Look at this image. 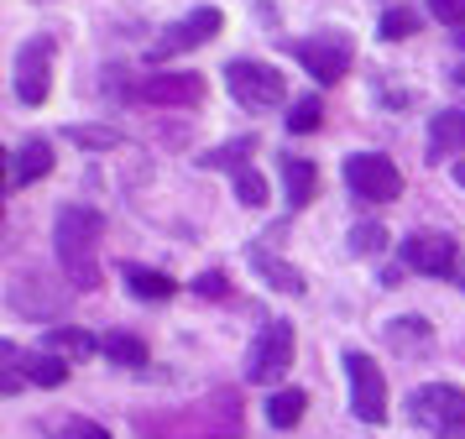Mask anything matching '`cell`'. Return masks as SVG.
Returning <instances> with one entry per match:
<instances>
[{"instance_id": "cell-1", "label": "cell", "mask_w": 465, "mask_h": 439, "mask_svg": "<svg viewBox=\"0 0 465 439\" xmlns=\"http://www.w3.org/2000/svg\"><path fill=\"white\" fill-rule=\"evenodd\" d=\"M136 434L142 439H231V434H241V397L214 393L168 418H142Z\"/></svg>"}, {"instance_id": "cell-2", "label": "cell", "mask_w": 465, "mask_h": 439, "mask_svg": "<svg viewBox=\"0 0 465 439\" xmlns=\"http://www.w3.org/2000/svg\"><path fill=\"white\" fill-rule=\"evenodd\" d=\"M100 209L94 205H64L58 209V225H53V246H58V262H64L68 283L74 288H100V256H94V241H100Z\"/></svg>"}, {"instance_id": "cell-3", "label": "cell", "mask_w": 465, "mask_h": 439, "mask_svg": "<svg viewBox=\"0 0 465 439\" xmlns=\"http://www.w3.org/2000/svg\"><path fill=\"white\" fill-rule=\"evenodd\" d=\"M408 418L440 439H465V393L450 382H423L408 393Z\"/></svg>"}, {"instance_id": "cell-4", "label": "cell", "mask_w": 465, "mask_h": 439, "mask_svg": "<svg viewBox=\"0 0 465 439\" xmlns=\"http://www.w3.org/2000/svg\"><path fill=\"white\" fill-rule=\"evenodd\" d=\"M345 188L366 205H387L402 194V173L381 152H356V157H345Z\"/></svg>"}, {"instance_id": "cell-5", "label": "cell", "mask_w": 465, "mask_h": 439, "mask_svg": "<svg viewBox=\"0 0 465 439\" xmlns=\"http://www.w3.org/2000/svg\"><path fill=\"white\" fill-rule=\"evenodd\" d=\"M225 89H231L246 110H272V105H282V95H288V84H282V74H277L272 63H252V58H235L231 68H225Z\"/></svg>"}, {"instance_id": "cell-6", "label": "cell", "mask_w": 465, "mask_h": 439, "mask_svg": "<svg viewBox=\"0 0 465 439\" xmlns=\"http://www.w3.org/2000/svg\"><path fill=\"white\" fill-rule=\"evenodd\" d=\"M345 376H351V408L361 424H381L387 418V376L366 351H345Z\"/></svg>"}, {"instance_id": "cell-7", "label": "cell", "mask_w": 465, "mask_h": 439, "mask_svg": "<svg viewBox=\"0 0 465 439\" xmlns=\"http://www.w3.org/2000/svg\"><path fill=\"white\" fill-rule=\"evenodd\" d=\"M293 47V58L314 74L319 84H340L345 79V68H351V37L345 32H314V37H303V42H288Z\"/></svg>"}, {"instance_id": "cell-8", "label": "cell", "mask_w": 465, "mask_h": 439, "mask_svg": "<svg viewBox=\"0 0 465 439\" xmlns=\"http://www.w3.org/2000/svg\"><path fill=\"white\" fill-rule=\"evenodd\" d=\"M53 89V37H26L16 47V100L43 105Z\"/></svg>"}, {"instance_id": "cell-9", "label": "cell", "mask_w": 465, "mask_h": 439, "mask_svg": "<svg viewBox=\"0 0 465 439\" xmlns=\"http://www.w3.org/2000/svg\"><path fill=\"white\" fill-rule=\"evenodd\" d=\"M220 26H225V16L214 11V5H199V11H189L183 21H173L163 37L152 42V58L163 63L173 58V53H189V47H204L210 37H220Z\"/></svg>"}, {"instance_id": "cell-10", "label": "cell", "mask_w": 465, "mask_h": 439, "mask_svg": "<svg viewBox=\"0 0 465 439\" xmlns=\"http://www.w3.org/2000/svg\"><path fill=\"white\" fill-rule=\"evenodd\" d=\"M293 324L288 319H272L267 330H262V340L252 345V366H246V376L252 382H277V376L293 366Z\"/></svg>"}, {"instance_id": "cell-11", "label": "cell", "mask_w": 465, "mask_h": 439, "mask_svg": "<svg viewBox=\"0 0 465 439\" xmlns=\"http://www.w3.org/2000/svg\"><path fill=\"white\" fill-rule=\"evenodd\" d=\"M126 95L142 105H199L204 100V79L199 74H152V79H136Z\"/></svg>"}, {"instance_id": "cell-12", "label": "cell", "mask_w": 465, "mask_h": 439, "mask_svg": "<svg viewBox=\"0 0 465 439\" xmlns=\"http://www.w3.org/2000/svg\"><path fill=\"white\" fill-rule=\"evenodd\" d=\"M402 262L413 272H423V277H455V241L450 235H429V230H419V235H408L402 241Z\"/></svg>"}, {"instance_id": "cell-13", "label": "cell", "mask_w": 465, "mask_h": 439, "mask_svg": "<svg viewBox=\"0 0 465 439\" xmlns=\"http://www.w3.org/2000/svg\"><path fill=\"white\" fill-rule=\"evenodd\" d=\"M53 173V146L47 142H26L16 157H5V188H26Z\"/></svg>"}, {"instance_id": "cell-14", "label": "cell", "mask_w": 465, "mask_h": 439, "mask_svg": "<svg viewBox=\"0 0 465 439\" xmlns=\"http://www.w3.org/2000/svg\"><path fill=\"white\" fill-rule=\"evenodd\" d=\"M455 152H465V110H440L429 121V163H444Z\"/></svg>"}, {"instance_id": "cell-15", "label": "cell", "mask_w": 465, "mask_h": 439, "mask_svg": "<svg viewBox=\"0 0 465 439\" xmlns=\"http://www.w3.org/2000/svg\"><path fill=\"white\" fill-rule=\"evenodd\" d=\"M246 256H252V267L262 272V277H267V283H272L277 293H303V288H309V283H303V272H298L293 262L272 256V251L262 246V241H252V251H246Z\"/></svg>"}, {"instance_id": "cell-16", "label": "cell", "mask_w": 465, "mask_h": 439, "mask_svg": "<svg viewBox=\"0 0 465 439\" xmlns=\"http://www.w3.org/2000/svg\"><path fill=\"white\" fill-rule=\"evenodd\" d=\"M282 163V184H288V205L303 209L309 199H314V188H319V173L314 163H303V157H277Z\"/></svg>"}, {"instance_id": "cell-17", "label": "cell", "mask_w": 465, "mask_h": 439, "mask_svg": "<svg viewBox=\"0 0 465 439\" xmlns=\"http://www.w3.org/2000/svg\"><path fill=\"white\" fill-rule=\"evenodd\" d=\"M22 372H26V382H37V387H64L68 361L53 355V351H22Z\"/></svg>"}, {"instance_id": "cell-18", "label": "cell", "mask_w": 465, "mask_h": 439, "mask_svg": "<svg viewBox=\"0 0 465 439\" xmlns=\"http://www.w3.org/2000/svg\"><path fill=\"white\" fill-rule=\"evenodd\" d=\"M43 351L64 355V361H84V355L105 351V340H94V334H84V330H47Z\"/></svg>"}, {"instance_id": "cell-19", "label": "cell", "mask_w": 465, "mask_h": 439, "mask_svg": "<svg viewBox=\"0 0 465 439\" xmlns=\"http://www.w3.org/2000/svg\"><path fill=\"white\" fill-rule=\"evenodd\" d=\"M126 288L136 293V298H147V304H163V298H173L178 283H173L168 272H152V267H136V262H131L126 267Z\"/></svg>"}, {"instance_id": "cell-20", "label": "cell", "mask_w": 465, "mask_h": 439, "mask_svg": "<svg viewBox=\"0 0 465 439\" xmlns=\"http://www.w3.org/2000/svg\"><path fill=\"white\" fill-rule=\"evenodd\" d=\"M303 387H282V393H272V403H267V424L272 429H293L298 418H303Z\"/></svg>"}, {"instance_id": "cell-21", "label": "cell", "mask_w": 465, "mask_h": 439, "mask_svg": "<svg viewBox=\"0 0 465 439\" xmlns=\"http://www.w3.org/2000/svg\"><path fill=\"white\" fill-rule=\"evenodd\" d=\"M105 355L115 361V366H142V361H147V345H142L131 330H110L105 334Z\"/></svg>"}, {"instance_id": "cell-22", "label": "cell", "mask_w": 465, "mask_h": 439, "mask_svg": "<svg viewBox=\"0 0 465 439\" xmlns=\"http://www.w3.org/2000/svg\"><path fill=\"white\" fill-rule=\"evenodd\" d=\"M252 152H256L252 136H235V142L204 152V167H214V173H220V167H225V173H246V167H241V157H252Z\"/></svg>"}, {"instance_id": "cell-23", "label": "cell", "mask_w": 465, "mask_h": 439, "mask_svg": "<svg viewBox=\"0 0 465 439\" xmlns=\"http://www.w3.org/2000/svg\"><path fill=\"white\" fill-rule=\"evenodd\" d=\"M413 32H419V16H413V11H402V5L381 11V21H377V37L381 42H402V37H413Z\"/></svg>"}, {"instance_id": "cell-24", "label": "cell", "mask_w": 465, "mask_h": 439, "mask_svg": "<svg viewBox=\"0 0 465 439\" xmlns=\"http://www.w3.org/2000/svg\"><path fill=\"white\" fill-rule=\"evenodd\" d=\"M235 199H241L246 209H262V205H267V178H262L256 167L235 173Z\"/></svg>"}, {"instance_id": "cell-25", "label": "cell", "mask_w": 465, "mask_h": 439, "mask_svg": "<svg viewBox=\"0 0 465 439\" xmlns=\"http://www.w3.org/2000/svg\"><path fill=\"white\" fill-rule=\"evenodd\" d=\"M387 340H392V345H402V351L429 345V324H423V319H392V324H387Z\"/></svg>"}, {"instance_id": "cell-26", "label": "cell", "mask_w": 465, "mask_h": 439, "mask_svg": "<svg viewBox=\"0 0 465 439\" xmlns=\"http://www.w3.org/2000/svg\"><path fill=\"white\" fill-rule=\"evenodd\" d=\"M319 121H324V105H319V100H298L293 110H288V131H293V136L319 131Z\"/></svg>"}, {"instance_id": "cell-27", "label": "cell", "mask_w": 465, "mask_h": 439, "mask_svg": "<svg viewBox=\"0 0 465 439\" xmlns=\"http://www.w3.org/2000/svg\"><path fill=\"white\" fill-rule=\"evenodd\" d=\"M53 439H110V434L89 418H64V424H53Z\"/></svg>"}, {"instance_id": "cell-28", "label": "cell", "mask_w": 465, "mask_h": 439, "mask_svg": "<svg viewBox=\"0 0 465 439\" xmlns=\"http://www.w3.org/2000/svg\"><path fill=\"white\" fill-rule=\"evenodd\" d=\"M377 246H387V230H381V225L366 220V225L351 230V251H356V256H366V251H377Z\"/></svg>"}, {"instance_id": "cell-29", "label": "cell", "mask_w": 465, "mask_h": 439, "mask_svg": "<svg viewBox=\"0 0 465 439\" xmlns=\"http://www.w3.org/2000/svg\"><path fill=\"white\" fill-rule=\"evenodd\" d=\"M429 16L444 26H465V0H429Z\"/></svg>"}, {"instance_id": "cell-30", "label": "cell", "mask_w": 465, "mask_h": 439, "mask_svg": "<svg viewBox=\"0 0 465 439\" xmlns=\"http://www.w3.org/2000/svg\"><path fill=\"white\" fill-rule=\"evenodd\" d=\"M68 142H79V146H115L121 136H115V131H89V125H68Z\"/></svg>"}, {"instance_id": "cell-31", "label": "cell", "mask_w": 465, "mask_h": 439, "mask_svg": "<svg viewBox=\"0 0 465 439\" xmlns=\"http://www.w3.org/2000/svg\"><path fill=\"white\" fill-rule=\"evenodd\" d=\"M199 298H231V283H225V272H204L199 283H193Z\"/></svg>"}, {"instance_id": "cell-32", "label": "cell", "mask_w": 465, "mask_h": 439, "mask_svg": "<svg viewBox=\"0 0 465 439\" xmlns=\"http://www.w3.org/2000/svg\"><path fill=\"white\" fill-rule=\"evenodd\" d=\"M450 79H455V84H465V63H460V68H455V74H450Z\"/></svg>"}, {"instance_id": "cell-33", "label": "cell", "mask_w": 465, "mask_h": 439, "mask_svg": "<svg viewBox=\"0 0 465 439\" xmlns=\"http://www.w3.org/2000/svg\"><path fill=\"white\" fill-rule=\"evenodd\" d=\"M455 184H460V188H465V163H460V167H455Z\"/></svg>"}, {"instance_id": "cell-34", "label": "cell", "mask_w": 465, "mask_h": 439, "mask_svg": "<svg viewBox=\"0 0 465 439\" xmlns=\"http://www.w3.org/2000/svg\"><path fill=\"white\" fill-rule=\"evenodd\" d=\"M455 42H460V47H465V26H460V37H455Z\"/></svg>"}, {"instance_id": "cell-35", "label": "cell", "mask_w": 465, "mask_h": 439, "mask_svg": "<svg viewBox=\"0 0 465 439\" xmlns=\"http://www.w3.org/2000/svg\"><path fill=\"white\" fill-rule=\"evenodd\" d=\"M455 277H460V288H465V272H455Z\"/></svg>"}]
</instances>
